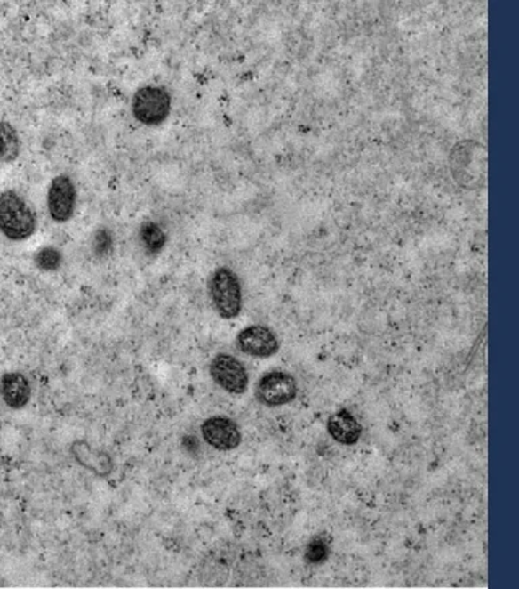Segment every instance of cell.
Returning <instances> with one entry per match:
<instances>
[{
    "mask_svg": "<svg viewBox=\"0 0 519 589\" xmlns=\"http://www.w3.org/2000/svg\"><path fill=\"white\" fill-rule=\"evenodd\" d=\"M76 188L68 175H59L52 181L48 191V210L54 222H69L76 206Z\"/></svg>",
    "mask_w": 519,
    "mask_h": 589,
    "instance_id": "6",
    "label": "cell"
},
{
    "mask_svg": "<svg viewBox=\"0 0 519 589\" xmlns=\"http://www.w3.org/2000/svg\"><path fill=\"white\" fill-rule=\"evenodd\" d=\"M328 545L324 544L323 541L315 539V541L308 544L307 549H306L305 558L308 564H321V562H323L328 558Z\"/></svg>",
    "mask_w": 519,
    "mask_h": 589,
    "instance_id": "15",
    "label": "cell"
},
{
    "mask_svg": "<svg viewBox=\"0 0 519 589\" xmlns=\"http://www.w3.org/2000/svg\"><path fill=\"white\" fill-rule=\"evenodd\" d=\"M297 394V381L285 371H271L257 383V399L267 407L287 406Z\"/></svg>",
    "mask_w": 519,
    "mask_h": 589,
    "instance_id": "4",
    "label": "cell"
},
{
    "mask_svg": "<svg viewBox=\"0 0 519 589\" xmlns=\"http://www.w3.org/2000/svg\"><path fill=\"white\" fill-rule=\"evenodd\" d=\"M328 431L331 437L341 445H355L362 437L363 428L359 420L349 411H339L331 415L328 420Z\"/></svg>",
    "mask_w": 519,
    "mask_h": 589,
    "instance_id": "11",
    "label": "cell"
},
{
    "mask_svg": "<svg viewBox=\"0 0 519 589\" xmlns=\"http://www.w3.org/2000/svg\"><path fill=\"white\" fill-rule=\"evenodd\" d=\"M0 397L9 408H25L31 399L30 381L18 371L6 373L0 378Z\"/></svg>",
    "mask_w": 519,
    "mask_h": 589,
    "instance_id": "10",
    "label": "cell"
},
{
    "mask_svg": "<svg viewBox=\"0 0 519 589\" xmlns=\"http://www.w3.org/2000/svg\"><path fill=\"white\" fill-rule=\"evenodd\" d=\"M210 295L218 315L226 320L236 319L243 308L240 279L230 269L215 270L210 279Z\"/></svg>",
    "mask_w": 519,
    "mask_h": 589,
    "instance_id": "2",
    "label": "cell"
},
{
    "mask_svg": "<svg viewBox=\"0 0 519 589\" xmlns=\"http://www.w3.org/2000/svg\"><path fill=\"white\" fill-rule=\"evenodd\" d=\"M479 142H461L451 150V173L464 186H476L477 178H484V173H479L474 163L485 162V152L480 157H475L479 149Z\"/></svg>",
    "mask_w": 519,
    "mask_h": 589,
    "instance_id": "9",
    "label": "cell"
},
{
    "mask_svg": "<svg viewBox=\"0 0 519 589\" xmlns=\"http://www.w3.org/2000/svg\"><path fill=\"white\" fill-rule=\"evenodd\" d=\"M202 437L207 445L215 450L229 451L235 450L241 445V431L237 423L229 417L212 416L204 420L201 427Z\"/></svg>",
    "mask_w": 519,
    "mask_h": 589,
    "instance_id": "7",
    "label": "cell"
},
{
    "mask_svg": "<svg viewBox=\"0 0 519 589\" xmlns=\"http://www.w3.org/2000/svg\"><path fill=\"white\" fill-rule=\"evenodd\" d=\"M35 212L28 202L12 190L0 194V232L9 240L23 241L36 232Z\"/></svg>",
    "mask_w": 519,
    "mask_h": 589,
    "instance_id": "1",
    "label": "cell"
},
{
    "mask_svg": "<svg viewBox=\"0 0 519 589\" xmlns=\"http://www.w3.org/2000/svg\"><path fill=\"white\" fill-rule=\"evenodd\" d=\"M210 375L214 383L228 393L238 396L248 389V371L233 355L218 354L210 365Z\"/></svg>",
    "mask_w": 519,
    "mask_h": 589,
    "instance_id": "5",
    "label": "cell"
},
{
    "mask_svg": "<svg viewBox=\"0 0 519 589\" xmlns=\"http://www.w3.org/2000/svg\"><path fill=\"white\" fill-rule=\"evenodd\" d=\"M140 240L149 255H156L164 248L167 236H165L164 230H161L160 225L153 222H147L140 228Z\"/></svg>",
    "mask_w": 519,
    "mask_h": 589,
    "instance_id": "13",
    "label": "cell"
},
{
    "mask_svg": "<svg viewBox=\"0 0 519 589\" xmlns=\"http://www.w3.org/2000/svg\"><path fill=\"white\" fill-rule=\"evenodd\" d=\"M132 111L137 121L144 125H160L170 116L171 95L163 87L140 88L133 97Z\"/></svg>",
    "mask_w": 519,
    "mask_h": 589,
    "instance_id": "3",
    "label": "cell"
},
{
    "mask_svg": "<svg viewBox=\"0 0 519 589\" xmlns=\"http://www.w3.org/2000/svg\"><path fill=\"white\" fill-rule=\"evenodd\" d=\"M237 346L251 357L269 358L279 351V340L268 327L251 326L237 335Z\"/></svg>",
    "mask_w": 519,
    "mask_h": 589,
    "instance_id": "8",
    "label": "cell"
},
{
    "mask_svg": "<svg viewBox=\"0 0 519 589\" xmlns=\"http://www.w3.org/2000/svg\"><path fill=\"white\" fill-rule=\"evenodd\" d=\"M110 244L111 241L108 232H100L96 235V251H100V254L108 253L110 250Z\"/></svg>",
    "mask_w": 519,
    "mask_h": 589,
    "instance_id": "16",
    "label": "cell"
},
{
    "mask_svg": "<svg viewBox=\"0 0 519 589\" xmlns=\"http://www.w3.org/2000/svg\"><path fill=\"white\" fill-rule=\"evenodd\" d=\"M20 153V140L9 122L0 121V163H12Z\"/></svg>",
    "mask_w": 519,
    "mask_h": 589,
    "instance_id": "12",
    "label": "cell"
},
{
    "mask_svg": "<svg viewBox=\"0 0 519 589\" xmlns=\"http://www.w3.org/2000/svg\"><path fill=\"white\" fill-rule=\"evenodd\" d=\"M35 263L43 271H56L62 263V255L54 246L41 248L35 256Z\"/></svg>",
    "mask_w": 519,
    "mask_h": 589,
    "instance_id": "14",
    "label": "cell"
}]
</instances>
